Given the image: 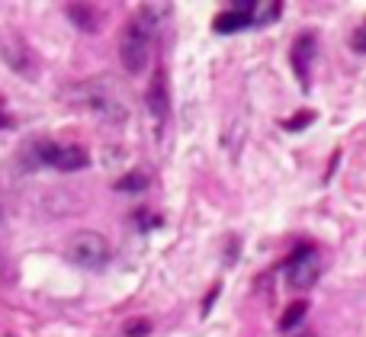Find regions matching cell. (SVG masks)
I'll return each instance as SVG.
<instances>
[{"label":"cell","mask_w":366,"mask_h":337,"mask_svg":"<svg viewBox=\"0 0 366 337\" xmlns=\"http://www.w3.org/2000/svg\"><path fill=\"white\" fill-rule=\"evenodd\" d=\"M0 283H13V267L0 257Z\"/></svg>","instance_id":"cell-13"},{"label":"cell","mask_w":366,"mask_h":337,"mask_svg":"<svg viewBox=\"0 0 366 337\" xmlns=\"http://www.w3.org/2000/svg\"><path fill=\"white\" fill-rule=\"evenodd\" d=\"M318 276H322V251L315 248H302L286 263V280L296 289H312Z\"/></svg>","instance_id":"cell-3"},{"label":"cell","mask_w":366,"mask_h":337,"mask_svg":"<svg viewBox=\"0 0 366 337\" xmlns=\"http://www.w3.org/2000/svg\"><path fill=\"white\" fill-rule=\"evenodd\" d=\"M302 318H305V302H292L283 312V318H280V331H292Z\"/></svg>","instance_id":"cell-9"},{"label":"cell","mask_w":366,"mask_h":337,"mask_svg":"<svg viewBox=\"0 0 366 337\" xmlns=\"http://www.w3.org/2000/svg\"><path fill=\"white\" fill-rule=\"evenodd\" d=\"M64 254H68L71 263H77L84 270H100L109 261V241L103 235H97V231H77L68 241Z\"/></svg>","instance_id":"cell-2"},{"label":"cell","mask_w":366,"mask_h":337,"mask_svg":"<svg viewBox=\"0 0 366 337\" xmlns=\"http://www.w3.org/2000/svg\"><path fill=\"white\" fill-rule=\"evenodd\" d=\"M154 13L158 6H145L139 16L129 19L126 32H122V42H119V58H122V68L129 74H142L148 68V58H152V36H154Z\"/></svg>","instance_id":"cell-1"},{"label":"cell","mask_w":366,"mask_h":337,"mask_svg":"<svg viewBox=\"0 0 366 337\" xmlns=\"http://www.w3.org/2000/svg\"><path fill=\"white\" fill-rule=\"evenodd\" d=\"M39 151H36V161L39 164H51L58 171H81L87 167V151L77 145H55V141H39Z\"/></svg>","instance_id":"cell-4"},{"label":"cell","mask_w":366,"mask_h":337,"mask_svg":"<svg viewBox=\"0 0 366 337\" xmlns=\"http://www.w3.org/2000/svg\"><path fill=\"white\" fill-rule=\"evenodd\" d=\"M315 55H318V39L312 36V32H302V36L292 42L290 61H292V71H296L299 84H302L305 90H309V84H312V61H315Z\"/></svg>","instance_id":"cell-5"},{"label":"cell","mask_w":366,"mask_h":337,"mask_svg":"<svg viewBox=\"0 0 366 337\" xmlns=\"http://www.w3.org/2000/svg\"><path fill=\"white\" fill-rule=\"evenodd\" d=\"M312 119H315V113H309V109H305V113H299L296 119H290V122H286V129H290V132H292V129H302L305 122H312Z\"/></svg>","instance_id":"cell-12"},{"label":"cell","mask_w":366,"mask_h":337,"mask_svg":"<svg viewBox=\"0 0 366 337\" xmlns=\"http://www.w3.org/2000/svg\"><path fill=\"white\" fill-rule=\"evenodd\" d=\"M251 23H254V4H234V6H228V10H222L219 16H215L212 29L215 32H238Z\"/></svg>","instance_id":"cell-6"},{"label":"cell","mask_w":366,"mask_h":337,"mask_svg":"<svg viewBox=\"0 0 366 337\" xmlns=\"http://www.w3.org/2000/svg\"><path fill=\"white\" fill-rule=\"evenodd\" d=\"M148 328H152L148 321H132V325L126 328V337H145V334H148Z\"/></svg>","instance_id":"cell-11"},{"label":"cell","mask_w":366,"mask_h":337,"mask_svg":"<svg viewBox=\"0 0 366 337\" xmlns=\"http://www.w3.org/2000/svg\"><path fill=\"white\" fill-rule=\"evenodd\" d=\"M145 186H148L145 173H129L126 180H119V183H116V190H145Z\"/></svg>","instance_id":"cell-10"},{"label":"cell","mask_w":366,"mask_h":337,"mask_svg":"<svg viewBox=\"0 0 366 337\" xmlns=\"http://www.w3.org/2000/svg\"><path fill=\"white\" fill-rule=\"evenodd\" d=\"M68 13L77 19V26H81V29H90V32H94L97 23H100V19H97V10H94V6H87V4H71Z\"/></svg>","instance_id":"cell-8"},{"label":"cell","mask_w":366,"mask_h":337,"mask_svg":"<svg viewBox=\"0 0 366 337\" xmlns=\"http://www.w3.org/2000/svg\"><path fill=\"white\" fill-rule=\"evenodd\" d=\"M148 106H152V113L158 116V119H164L167 116V90H164V74L154 77L152 90H148Z\"/></svg>","instance_id":"cell-7"}]
</instances>
